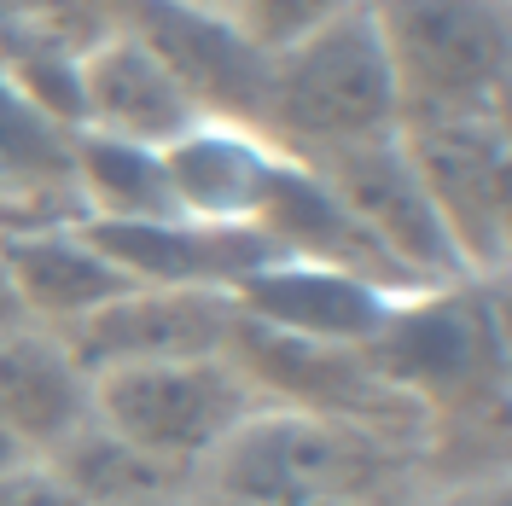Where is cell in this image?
Instances as JSON below:
<instances>
[{"instance_id": "2e32d148", "label": "cell", "mask_w": 512, "mask_h": 506, "mask_svg": "<svg viewBox=\"0 0 512 506\" xmlns=\"http://www.w3.org/2000/svg\"><path fill=\"white\" fill-rule=\"evenodd\" d=\"M76 204H82V222H169V216H181L169 175H163V152L82 134V128H76Z\"/></svg>"}, {"instance_id": "ba28073f", "label": "cell", "mask_w": 512, "mask_h": 506, "mask_svg": "<svg viewBox=\"0 0 512 506\" xmlns=\"http://www.w3.org/2000/svg\"><path fill=\"white\" fill-rule=\"evenodd\" d=\"M233 291H192V285H128L105 309L76 320L64 344L88 373L146 367V361H192L227 355L233 344Z\"/></svg>"}, {"instance_id": "cb8c5ba5", "label": "cell", "mask_w": 512, "mask_h": 506, "mask_svg": "<svg viewBox=\"0 0 512 506\" xmlns=\"http://www.w3.org/2000/svg\"><path fill=\"white\" fill-rule=\"evenodd\" d=\"M152 506H204L198 495H175V501H152Z\"/></svg>"}, {"instance_id": "7402d4cb", "label": "cell", "mask_w": 512, "mask_h": 506, "mask_svg": "<svg viewBox=\"0 0 512 506\" xmlns=\"http://www.w3.org/2000/svg\"><path fill=\"white\" fill-rule=\"evenodd\" d=\"M303 506H384V501H367V495H320V501H303Z\"/></svg>"}, {"instance_id": "277c9868", "label": "cell", "mask_w": 512, "mask_h": 506, "mask_svg": "<svg viewBox=\"0 0 512 506\" xmlns=\"http://www.w3.org/2000/svg\"><path fill=\"white\" fill-rule=\"evenodd\" d=\"M256 408H262V396L233 367V355H192V361H146V367L94 373L99 425L187 477Z\"/></svg>"}, {"instance_id": "9c48e42d", "label": "cell", "mask_w": 512, "mask_h": 506, "mask_svg": "<svg viewBox=\"0 0 512 506\" xmlns=\"http://www.w3.org/2000/svg\"><path fill=\"white\" fill-rule=\"evenodd\" d=\"M402 297H390L384 285L355 280L344 268L280 256L268 268H256L233 285V309L262 332L303 338V344H338V349H367L384 332V320Z\"/></svg>"}, {"instance_id": "6da1fadb", "label": "cell", "mask_w": 512, "mask_h": 506, "mask_svg": "<svg viewBox=\"0 0 512 506\" xmlns=\"http://www.w3.org/2000/svg\"><path fill=\"white\" fill-rule=\"evenodd\" d=\"M501 285L466 280L402 297L384 332L361 349L384 384L431 413V425H501L507 408V326Z\"/></svg>"}, {"instance_id": "30bf717a", "label": "cell", "mask_w": 512, "mask_h": 506, "mask_svg": "<svg viewBox=\"0 0 512 506\" xmlns=\"http://www.w3.org/2000/svg\"><path fill=\"white\" fill-rule=\"evenodd\" d=\"M99 256L128 285H192V291H233V285L280 262V245L262 227H216V222H82Z\"/></svg>"}, {"instance_id": "8992f818", "label": "cell", "mask_w": 512, "mask_h": 506, "mask_svg": "<svg viewBox=\"0 0 512 506\" xmlns=\"http://www.w3.org/2000/svg\"><path fill=\"white\" fill-rule=\"evenodd\" d=\"M297 163L344 204V216L390 256V268L414 291H443V285L472 280L396 134L350 140V146H332V152H315V158Z\"/></svg>"}, {"instance_id": "5bb4252c", "label": "cell", "mask_w": 512, "mask_h": 506, "mask_svg": "<svg viewBox=\"0 0 512 506\" xmlns=\"http://www.w3.org/2000/svg\"><path fill=\"white\" fill-rule=\"evenodd\" d=\"M0 268L18 297V315L35 326H53V332H70L76 320H88L94 309L128 291V280L82 233V222L0 233Z\"/></svg>"}, {"instance_id": "ac0fdd59", "label": "cell", "mask_w": 512, "mask_h": 506, "mask_svg": "<svg viewBox=\"0 0 512 506\" xmlns=\"http://www.w3.org/2000/svg\"><path fill=\"white\" fill-rule=\"evenodd\" d=\"M0 506H82L41 460H18L12 472H0Z\"/></svg>"}, {"instance_id": "4fadbf2b", "label": "cell", "mask_w": 512, "mask_h": 506, "mask_svg": "<svg viewBox=\"0 0 512 506\" xmlns=\"http://www.w3.org/2000/svg\"><path fill=\"white\" fill-rule=\"evenodd\" d=\"M82 222L76 204V128L35 111L0 76V233Z\"/></svg>"}, {"instance_id": "5b68a950", "label": "cell", "mask_w": 512, "mask_h": 506, "mask_svg": "<svg viewBox=\"0 0 512 506\" xmlns=\"http://www.w3.org/2000/svg\"><path fill=\"white\" fill-rule=\"evenodd\" d=\"M431 210L443 216L472 280H507L512 256V146L507 117H425L396 128Z\"/></svg>"}, {"instance_id": "3957f363", "label": "cell", "mask_w": 512, "mask_h": 506, "mask_svg": "<svg viewBox=\"0 0 512 506\" xmlns=\"http://www.w3.org/2000/svg\"><path fill=\"white\" fill-rule=\"evenodd\" d=\"M402 123L507 117L512 0H367Z\"/></svg>"}, {"instance_id": "9a60e30c", "label": "cell", "mask_w": 512, "mask_h": 506, "mask_svg": "<svg viewBox=\"0 0 512 506\" xmlns=\"http://www.w3.org/2000/svg\"><path fill=\"white\" fill-rule=\"evenodd\" d=\"M41 466L59 477L82 506H152V501L192 495L187 472H175V466H163L152 454H140L117 431H105L99 419H88L76 437H64Z\"/></svg>"}, {"instance_id": "603a6c76", "label": "cell", "mask_w": 512, "mask_h": 506, "mask_svg": "<svg viewBox=\"0 0 512 506\" xmlns=\"http://www.w3.org/2000/svg\"><path fill=\"white\" fill-rule=\"evenodd\" d=\"M18 460H24V454H18V443H12V437H6V425H0V472H12Z\"/></svg>"}, {"instance_id": "ffe728a7", "label": "cell", "mask_w": 512, "mask_h": 506, "mask_svg": "<svg viewBox=\"0 0 512 506\" xmlns=\"http://www.w3.org/2000/svg\"><path fill=\"white\" fill-rule=\"evenodd\" d=\"M158 6H175V12H198V18H233L239 0H158Z\"/></svg>"}, {"instance_id": "d6986e66", "label": "cell", "mask_w": 512, "mask_h": 506, "mask_svg": "<svg viewBox=\"0 0 512 506\" xmlns=\"http://www.w3.org/2000/svg\"><path fill=\"white\" fill-rule=\"evenodd\" d=\"M425 506H512L507 472H483V477H460V483H443L431 489Z\"/></svg>"}, {"instance_id": "8fae6325", "label": "cell", "mask_w": 512, "mask_h": 506, "mask_svg": "<svg viewBox=\"0 0 512 506\" xmlns=\"http://www.w3.org/2000/svg\"><path fill=\"white\" fill-rule=\"evenodd\" d=\"M88 419H94V373L76 361L64 332L35 320L0 326V425L18 454L47 460Z\"/></svg>"}, {"instance_id": "44dd1931", "label": "cell", "mask_w": 512, "mask_h": 506, "mask_svg": "<svg viewBox=\"0 0 512 506\" xmlns=\"http://www.w3.org/2000/svg\"><path fill=\"white\" fill-rule=\"evenodd\" d=\"M12 320H24V315H18V297H12V285H6V268H0V326H12Z\"/></svg>"}, {"instance_id": "52a82bcc", "label": "cell", "mask_w": 512, "mask_h": 506, "mask_svg": "<svg viewBox=\"0 0 512 506\" xmlns=\"http://www.w3.org/2000/svg\"><path fill=\"white\" fill-rule=\"evenodd\" d=\"M198 123H204V105L140 30L111 24L82 47L76 59V128L82 134L163 152Z\"/></svg>"}, {"instance_id": "7a4b0ae2", "label": "cell", "mask_w": 512, "mask_h": 506, "mask_svg": "<svg viewBox=\"0 0 512 506\" xmlns=\"http://www.w3.org/2000/svg\"><path fill=\"white\" fill-rule=\"evenodd\" d=\"M396 128H402V99H396V76H390L367 6L268 59V94H262L256 134L274 152L315 158V152L379 140Z\"/></svg>"}, {"instance_id": "7c38bea8", "label": "cell", "mask_w": 512, "mask_h": 506, "mask_svg": "<svg viewBox=\"0 0 512 506\" xmlns=\"http://www.w3.org/2000/svg\"><path fill=\"white\" fill-rule=\"evenodd\" d=\"M280 158L256 128L245 123H204L181 134L175 146H163V175L175 192V210L187 222H216V227H256L268 187L280 175Z\"/></svg>"}, {"instance_id": "e0dca14e", "label": "cell", "mask_w": 512, "mask_h": 506, "mask_svg": "<svg viewBox=\"0 0 512 506\" xmlns=\"http://www.w3.org/2000/svg\"><path fill=\"white\" fill-rule=\"evenodd\" d=\"M361 6L367 0H239L233 6V30L245 35L262 59H274V53L309 41V35H320L326 24L350 18Z\"/></svg>"}, {"instance_id": "d4e9b609", "label": "cell", "mask_w": 512, "mask_h": 506, "mask_svg": "<svg viewBox=\"0 0 512 506\" xmlns=\"http://www.w3.org/2000/svg\"><path fill=\"white\" fill-rule=\"evenodd\" d=\"M419 506H425V501H419Z\"/></svg>"}]
</instances>
